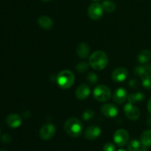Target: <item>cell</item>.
I'll list each match as a JSON object with an SVG mask.
<instances>
[{
	"label": "cell",
	"instance_id": "obj_34",
	"mask_svg": "<svg viewBox=\"0 0 151 151\" xmlns=\"http://www.w3.org/2000/svg\"><path fill=\"white\" fill-rule=\"evenodd\" d=\"M150 73H151V66H150Z\"/></svg>",
	"mask_w": 151,
	"mask_h": 151
},
{
	"label": "cell",
	"instance_id": "obj_8",
	"mask_svg": "<svg viewBox=\"0 0 151 151\" xmlns=\"http://www.w3.org/2000/svg\"><path fill=\"white\" fill-rule=\"evenodd\" d=\"M55 127L52 124H47L41 128L39 132L40 137L43 140H49L54 137L55 134Z\"/></svg>",
	"mask_w": 151,
	"mask_h": 151
},
{
	"label": "cell",
	"instance_id": "obj_3",
	"mask_svg": "<svg viewBox=\"0 0 151 151\" xmlns=\"http://www.w3.org/2000/svg\"><path fill=\"white\" fill-rule=\"evenodd\" d=\"M75 75L71 71L63 70L57 76V83L59 86L63 89L71 88L75 83Z\"/></svg>",
	"mask_w": 151,
	"mask_h": 151
},
{
	"label": "cell",
	"instance_id": "obj_33",
	"mask_svg": "<svg viewBox=\"0 0 151 151\" xmlns=\"http://www.w3.org/2000/svg\"><path fill=\"white\" fill-rule=\"evenodd\" d=\"M94 1H100V0H94Z\"/></svg>",
	"mask_w": 151,
	"mask_h": 151
},
{
	"label": "cell",
	"instance_id": "obj_31",
	"mask_svg": "<svg viewBox=\"0 0 151 151\" xmlns=\"http://www.w3.org/2000/svg\"><path fill=\"white\" fill-rule=\"evenodd\" d=\"M117 151H128L126 150H124V149H119V150H118Z\"/></svg>",
	"mask_w": 151,
	"mask_h": 151
},
{
	"label": "cell",
	"instance_id": "obj_17",
	"mask_svg": "<svg viewBox=\"0 0 151 151\" xmlns=\"http://www.w3.org/2000/svg\"><path fill=\"white\" fill-rule=\"evenodd\" d=\"M140 142L143 147H148L151 146V130L145 131L140 137Z\"/></svg>",
	"mask_w": 151,
	"mask_h": 151
},
{
	"label": "cell",
	"instance_id": "obj_5",
	"mask_svg": "<svg viewBox=\"0 0 151 151\" xmlns=\"http://www.w3.org/2000/svg\"><path fill=\"white\" fill-rule=\"evenodd\" d=\"M129 140V134L125 129H119L114 134V141L119 147L125 146Z\"/></svg>",
	"mask_w": 151,
	"mask_h": 151
},
{
	"label": "cell",
	"instance_id": "obj_15",
	"mask_svg": "<svg viewBox=\"0 0 151 151\" xmlns=\"http://www.w3.org/2000/svg\"><path fill=\"white\" fill-rule=\"evenodd\" d=\"M76 52L78 55L81 58H88L90 52L89 46L87 44H86V43H81V44H78V47H77Z\"/></svg>",
	"mask_w": 151,
	"mask_h": 151
},
{
	"label": "cell",
	"instance_id": "obj_21",
	"mask_svg": "<svg viewBox=\"0 0 151 151\" xmlns=\"http://www.w3.org/2000/svg\"><path fill=\"white\" fill-rule=\"evenodd\" d=\"M103 8L104 11L107 12V13H113L116 10V4L114 2L111 0H106L102 4Z\"/></svg>",
	"mask_w": 151,
	"mask_h": 151
},
{
	"label": "cell",
	"instance_id": "obj_32",
	"mask_svg": "<svg viewBox=\"0 0 151 151\" xmlns=\"http://www.w3.org/2000/svg\"><path fill=\"white\" fill-rule=\"evenodd\" d=\"M41 1H50V0H41Z\"/></svg>",
	"mask_w": 151,
	"mask_h": 151
},
{
	"label": "cell",
	"instance_id": "obj_7",
	"mask_svg": "<svg viewBox=\"0 0 151 151\" xmlns=\"http://www.w3.org/2000/svg\"><path fill=\"white\" fill-rule=\"evenodd\" d=\"M124 112L127 117L131 120H136V119H139L140 116L139 109L131 103H128V104L125 105Z\"/></svg>",
	"mask_w": 151,
	"mask_h": 151
},
{
	"label": "cell",
	"instance_id": "obj_25",
	"mask_svg": "<svg viewBox=\"0 0 151 151\" xmlns=\"http://www.w3.org/2000/svg\"><path fill=\"white\" fill-rule=\"evenodd\" d=\"M94 116V112L91 109H87L83 114V119L84 120H90Z\"/></svg>",
	"mask_w": 151,
	"mask_h": 151
},
{
	"label": "cell",
	"instance_id": "obj_9",
	"mask_svg": "<svg viewBox=\"0 0 151 151\" xmlns=\"http://www.w3.org/2000/svg\"><path fill=\"white\" fill-rule=\"evenodd\" d=\"M128 70L125 68L119 67L114 70V72H112L111 78L115 82H123L124 81L126 80L127 77H128Z\"/></svg>",
	"mask_w": 151,
	"mask_h": 151
},
{
	"label": "cell",
	"instance_id": "obj_23",
	"mask_svg": "<svg viewBox=\"0 0 151 151\" xmlns=\"http://www.w3.org/2000/svg\"><path fill=\"white\" fill-rule=\"evenodd\" d=\"M142 85L147 89H151V75L150 74L142 77Z\"/></svg>",
	"mask_w": 151,
	"mask_h": 151
},
{
	"label": "cell",
	"instance_id": "obj_24",
	"mask_svg": "<svg viewBox=\"0 0 151 151\" xmlns=\"http://www.w3.org/2000/svg\"><path fill=\"white\" fill-rule=\"evenodd\" d=\"M88 69V64L86 62H81L76 66V70L79 73H83Z\"/></svg>",
	"mask_w": 151,
	"mask_h": 151
},
{
	"label": "cell",
	"instance_id": "obj_2",
	"mask_svg": "<svg viewBox=\"0 0 151 151\" xmlns=\"http://www.w3.org/2000/svg\"><path fill=\"white\" fill-rule=\"evenodd\" d=\"M64 131L70 137L74 138L79 137L83 132L82 122L78 118H70L65 122Z\"/></svg>",
	"mask_w": 151,
	"mask_h": 151
},
{
	"label": "cell",
	"instance_id": "obj_6",
	"mask_svg": "<svg viewBox=\"0 0 151 151\" xmlns=\"http://www.w3.org/2000/svg\"><path fill=\"white\" fill-rule=\"evenodd\" d=\"M104 10L102 4L99 3H94L89 6L88 10V15L92 20H97L103 16Z\"/></svg>",
	"mask_w": 151,
	"mask_h": 151
},
{
	"label": "cell",
	"instance_id": "obj_18",
	"mask_svg": "<svg viewBox=\"0 0 151 151\" xmlns=\"http://www.w3.org/2000/svg\"><path fill=\"white\" fill-rule=\"evenodd\" d=\"M151 59V52L148 50H144L138 55V61L142 64H145Z\"/></svg>",
	"mask_w": 151,
	"mask_h": 151
},
{
	"label": "cell",
	"instance_id": "obj_4",
	"mask_svg": "<svg viewBox=\"0 0 151 151\" xmlns=\"http://www.w3.org/2000/svg\"><path fill=\"white\" fill-rule=\"evenodd\" d=\"M111 92L110 88L104 85H99L94 89L93 97L96 100L100 102H106L110 99Z\"/></svg>",
	"mask_w": 151,
	"mask_h": 151
},
{
	"label": "cell",
	"instance_id": "obj_30",
	"mask_svg": "<svg viewBox=\"0 0 151 151\" xmlns=\"http://www.w3.org/2000/svg\"><path fill=\"white\" fill-rule=\"evenodd\" d=\"M146 148H147V147H143L142 148H140L139 150L138 151H147V149H146Z\"/></svg>",
	"mask_w": 151,
	"mask_h": 151
},
{
	"label": "cell",
	"instance_id": "obj_27",
	"mask_svg": "<svg viewBox=\"0 0 151 151\" xmlns=\"http://www.w3.org/2000/svg\"><path fill=\"white\" fill-rule=\"evenodd\" d=\"M116 147L111 142H108L103 147V151H115Z\"/></svg>",
	"mask_w": 151,
	"mask_h": 151
},
{
	"label": "cell",
	"instance_id": "obj_35",
	"mask_svg": "<svg viewBox=\"0 0 151 151\" xmlns=\"http://www.w3.org/2000/svg\"><path fill=\"white\" fill-rule=\"evenodd\" d=\"M0 151H5V150H0Z\"/></svg>",
	"mask_w": 151,
	"mask_h": 151
},
{
	"label": "cell",
	"instance_id": "obj_13",
	"mask_svg": "<svg viewBox=\"0 0 151 151\" xmlns=\"http://www.w3.org/2000/svg\"><path fill=\"white\" fill-rule=\"evenodd\" d=\"M7 125L12 128H17L22 125V117L19 114H12L8 115L6 119Z\"/></svg>",
	"mask_w": 151,
	"mask_h": 151
},
{
	"label": "cell",
	"instance_id": "obj_14",
	"mask_svg": "<svg viewBox=\"0 0 151 151\" xmlns=\"http://www.w3.org/2000/svg\"><path fill=\"white\" fill-rule=\"evenodd\" d=\"M128 92L123 88H119L115 91L114 94V100L118 104H122L128 99Z\"/></svg>",
	"mask_w": 151,
	"mask_h": 151
},
{
	"label": "cell",
	"instance_id": "obj_16",
	"mask_svg": "<svg viewBox=\"0 0 151 151\" xmlns=\"http://www.w3.org/2000/svg\"><path fill=\"white\" fill-rule=\"evenodd\" d=\"M38 24L42 29H50L53 26V21L47 16H41L38 18Z\"/></svg>",
	"mask_w": 151,
	"mask_h": 151
},
{
	"label": "cell",
	"instance_id": "obj_10",
	"mask_svg": "<svg viewBox=\"0 0 151 151\" xmlns=\"http://www.w3.org/2000/svg\"><path fill=\"white\" fill-rule=\"evenodd\" d=\"M101 111L104 116L109 118H114L118 114V109L116 106L111 103L104 104L101 107Z\"/></svg>",
	"mask_w": 151,
	"mask_h": 151
},
{
	"label": "cell",
	"instance_id": "obj_26",
	"mask_svg": "<svg viewBox=\"0 0 151 151\" xmlns=\"http://www.w3.org/2000/svg\"><path fill=\"white\" fill-rule=\"evenodd\" d=\"M86 80L88 81V82L91 84H95L98 81V78H97V75L93 72H90L88 74L86 77Z\"/></svg>",
	"mask_w": 151,
	"mask_h": 151
},
{
	"label": "cell",
	"instance_id": "obj_28",
	"mask_svg": "<svg viewBox=\"0 0 151 151\" xmlns=\"http://www.w3.org/2000/svg\"><path fill=\"white\" fill-rule=\"evenodd\" d=\"M11 141V137L8 135V134H4V135L1 137V142L5 144H7V143L10 142Z\"/></svg>",
	"mask_w": 151,
	"mask_h": 151
},
{
	"label": "cell",
	"instance_id": "obj_20",
	"mask_svg": "<svg viewBox=\"0 0 151 151\" xmlns=\"http://www.w3.org/2000/svg\"><path fill=\"white\" fill-rule=\"evenodd\" d=\"M149 72H150V66L149 65L139 66L134 69V73L141 78L149 74Z\"/></svg>",
	"mask_w": 151,
	"mask_h": 151
},
{
	"label": "cell",
	"instance_id": "obj_22",
	"mask_svg": "<svg viewBox=\"0 0 151 151\" xmlns=\"http://www.w3.org/2000/svg\"><path fill=\"white\" fill-rule=\"evenodd\" d=\"M141 148V144L137 139H133L128 143V150L129 151H138Z\"/></svg>",
	"mask_w": 151,
	"mask_h": 151
},
{
	"label": "cell",
	"instance_id": "obj_19",
	"mask_svg": "<svg viewBox=\"0 0 151 151\" xmlns=\"http://www.w3.org/2000/svg\"><path fill=\"white\" fill-rule=\"evenodd\" d=\"M145 99V94L142 92H137L133 93V94H130L128 96V102L131 103H136V102H140L144 100Z\"/></svg>",
	"mask_w": 151,
	"mask_h": 151
},
{
	"label": "cell",
	"instance_id": "obj_1",
	"mask_svg": "<svg viewBox=\"0 0 151 151\" xmlns=\"http://www.w3.org/2000/svg\"><path fill=\"white\" fill-rule=\"evenodd\" d=\"M109 63L108 56L104 52L96 51L89 58V65L95 70H103Z\"/></svg>",
	"mask_w": 151,
	"mask_h": 151
},
{
	"label": "cell",
	"instance_id": "obj_11",
	"mask_svg": "<svg viewBox=\"0 0 151 151\" xmlns=\"http://www.w3.org/2000/svg\"><path fill=\"white\" fill-rule=\"evenodd\" d=\"M100 134H101V129L100 127L91 125L86 130L85 137L88 140H94L97 139L100 135Z\"/></svg>",
	"mask_w": 151,
	"mask_h": 151
},
{
	"label": "cell",
	"instance_id": "obj_29",
	"mask_svg": "<svg viewBox=\"0 0 151 151\" xmlns=\"http://www.w3.org/2000/svg\"><path fill=\"white\" fill-rule=\"evenodd\" d=\"M147 109H148L149 112L151 114V98L149 100L148 103H147Z\"/></svg>",
	"mask_w": 151,
	"mask_h": 151
},
{
	"label": "cell",
	"instance_id": "obj_12",
	"mask_svg": "<svg viewBox=\"0 0 151 151\" xmlns=\"http://www.w3.org/2000/svg\"><path fill=\"white\" fill-rule=\"evenodd\" d=\"M90 93H91V90H90L89 87L86 84H82V85L79 86L76 89L75 96L78 100H83L89 96Z\"/></svg>",
	"mask_w": 151,
	"mask_h": 151
}]
</instances>
